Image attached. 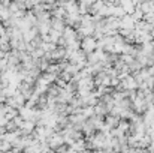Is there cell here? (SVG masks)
Returning <instances> with one entry per match:
<instances>
[{"mask_svg":"<svg viewBox=\"0 0 154 153\" xmlns=\"http://www.w3.org/2000/svg\"><path fill=\"white\" fill-rule=\"evenodd\" d=\"M96 48H97L96 39H91L90 36H87V38L82 41V50L85 51V53H91V51H94Z\"/></svg>","mask_w":154,"mask_h":153,"instance_id":"obj_1","label":"cell"},{"mask_svg":"<svg viewBox=\"0 0 154 153\" xmlns=\"http://www.w3.org/2000/svg\"><path fill=\"white\" fill-rule=\"evenodd\" d=\"M120 116H117V114H109V116H106L105 117V123L112 129V128H117V125H118V122H120Z\"/></svg>","mask_w":154,"mask_h":153,"instance_id":"obj_2","label":"cell"}]
</instances>
